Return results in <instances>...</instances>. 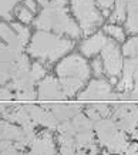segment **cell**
<instances>
[{
  "label": "cell",
  "instance_id": "obj_1",
  "mask_svg": "<svg viewBox=\"0 0 138 155\" xmlns=\"http://www.w3.org/2000/svg\"><path fill=\"white\" fill-rule=\"evenodd\" d=\"M74 40L68 37L58 36L51 31L37 30L30 40L27 51L40 63L51 64L68 56V53L74 48Z\"/></svg>",
  "mask_w": 138,
  "mask_h": 155
},
{
  "label": "cell",
  "instance_id": "obj_2",
  "mask_svg": "<svg viewBox=\"0 0 138 155\" xmlns=\"http://www.w3.org/2000/svg\"><path fill=\"white\" fill-rule=\"evenodd\" d=\"M56 73L64 95L74 97L88 81L91 68L86 57L78 53H71L61 58L56 67Z\"/></svg>",
  "mask_w": 138,
  "mask_h": 155
},
{
  "label": "cell",
  "instance_id": "obj_3",
  "mask_svg": "<svg viewBox=\"0 0 138 155\" xmlns=\"http://www.w3.org/2000/svg\"><path fill=\"white\" fill-rule=\"evenodd\" d=\"M34 26L38 30L51 31L54 34L64 36L71 40L80 38L83 36L81 28L76 21V19L71 17L68 10L61 6L50 5L48 7L41 9L40 14L34 20Z\"/></svg>",
  "mask_w": 138,
  "mask_h": 155
},
{
  "label": "cell",
  "instance_id": "obj_4",
  "mask_svg": "<svg viewBox=\"0 0 138 155\" xmlns=\"http://www.w3.org/2000/svg\"><path fill=\"white\" fill-rule=\"evenodd\" d=\"M71 13L81 28L83 36H91L104 21V16L95 0H70Z\"/></svg>",
  "mask_w": 138,
  "mask_h": 155
},
{
  "label": "cell",
  "instance_id": "obj_5",
  "mask_svg": "<svg viewBox=\"0 0 138 155\" xmlns=\"http://www.w3.org/2000/svg\"><path fill=\"white\" fill-rule=\"evenodd\" d=\"M101 60L104 64L105 74L110 77V80L118 78L124 67V56L118 43L108 40V43L105 44V47L101 51Z\"/></svg>",
  "mask_w": 138,
  "mask_h": 155
},
{
  "label": "cell",
  "instance_id": "obj_6",
  "mask_svg": "<svg viewBox=\"0 0 138 155\" xmlns=\"http://www.w3.org/2000/svg\"><path fill=\"white\" fill-rule=\"evenodd\" d=\"M0 37L3 38L5 46L16 53H23L26 43L30 38V31L27 27L19 26V24H9L0 23Z\"/></svg>",
  "mask_w": 138,
  "mask_h": 155
},
{
  "label": "cell",
  "instance_id": "obj_7",
  "mask_svg": "<svg viewBox=\"0 0 138 155\" xmlns=\"http://www.w3.org/2000/svg\"><path fill=\"white\" fill-rule=\"evenodd\" d=\"M114 118L121 131L134 132L138 130V105L134 104H120L113 108Z\"/></svg>",
  "mask_w": 138,
  "mask_h": 155
},
{
  "label": "cell",
  "instance_id": "obj_8",
  "mask_svg": "<svg viewBox=\"0 0 138 155\" xmlns=\"http://www.w3.org/2000/svg\"><path fill=\"white\" fill-rule=\"evenodd\" d=\"M113 85L105 78H94L86 85V88L78 93V100L81 101H101L113 98Z\"/></svg>",
  "mask_w": 138,
  "mask_h": 155
},
{
  "label": "cell",
  "instance_id": "obj_9",
  "mask_svg": "<svg viewBox=\"0 0 138 155\" xmlns=\"http://www.w3.org/2000/svg\"><path fill=\"white\" fill-rule=\"evenodd\" d=\"M37 98L41 101H60L66 98L57 77L46 75L41 81H38Z\"/></svg>",
  "mask_w": 138,
  "mask_h": 155
},
{
  "label": "cell",
  "instance_id": "obj_10",
  "mask_svg": "<svg viewBox=\"0 0 138 155\" xmlns=\"http://www.w3.org/2000/svg\"><path fill=\"white\" fill-rule=\"evenodd\" d=\"M110 38L105 36L104 31H95L94 34L88 36L84 38L80 44V54L84 56L86 58L88 57H95L97 54H101L103 48L105 47V44L108 43Z\"/></svg>",
  "mask_w": 138,
  "mask_h": 155
},
{
  "label": "cell",
  "instance_id": "obj_11",
  "mask_svg": "<svg viewBox=\"0 0 138 155\" xmlns=\"http://www.w3.org/2000/svg\"><path fill=\"white\" fill-rule=\"evenodd\" d=\"M94 130H95V138H97V141L100 142V145L107 148L110 142L113 141V138L117 135V132L120 131V127L114 118L110 117V118H104L101 121L95 122Z\"/></svg>",
  "mask_w": 138,
  "mask_h": 155
},
{
  "label": "cell",
  "instance_id": "obj_12",
  "mask_svg": "<svg viewBox=\"0 0 138 155\" xmlns=\"http://www.w3.org/2000/svg\"><path fill=\"white\" fill-rule=\"evenodd\" d=\"M30 118L33 120L36 125H41L44 128H57L60 122L57 121V118L54 117V114L51 113V110L44 107H38V105H27Z\"/></svg>",
  "mask_w": 138,
  "mask_h": 155
},
{
  "label": "cell",
  "instance_id": "obj_13",
  "mask_svg": "<svg viewBox=\"0 0 138 155\" xmlns=\"http://www.w3.org/2000/svg\"><path fill=\"white\" fill-rule=\"evenodd\" d=\"M27 155H56V145L51 134L48 131H44L43 134L36 137V140L30 145Z\"/></svg>",
  "mask_w": 138,
  "mask_h": 155
},
{
  "label": "cell",
  "instance_id": "obj_14",
  "mask_svg": "<svg viewBox=\"0 0 138 155\" xmlns=\"http://www.w3.org/2000/svg\"><path fill=\"white\" fill-rule=\"evenodd\" d=\"M51 113L54 114V117L57 118L58 122L70 121L76 117L77 114L81 113L80 105L76 104H61V105H51Z\"/></svg>",
  "mask_w": 138,
  "mask_h": 155
},
{
  "label": "cell",
  "instance_id": "obj_15",
  "mask_svg": "<svg viewBox=\"0 0 138 155\" xmlns=\"http://www.w3.org/2000/svg\"><path fill=\"white\" fill-rule=\"evenodd\" d=\"M125 31L138 36V0H130L127 19H125Z\"/></svg>",
  "mask_w": 138,
  "mask_h": 155
},
{
  "label": "cell",
  "instance_id": "obj_16",
  "mask_svg": "<svg viewBox=\"0 0 138 155\" xmlns=\"http://www.w3.org/2000/svg\"><path fill=\"white\" fill-rule=\"evenodd\" d=\"M128 3L130 0H115L111 16L108 17L111 24H121L125 23L127 19V10H128Z\"/></svg>",
  "mask_w": 138,
  "mask_h": 155
},
{
  "label": "cell",
  "instance_id": "obj_17",
  "mask_svg": "<svg viewBox=\"0 0 138 155\" xmlns=\"http://www.w3.org/2000/svg\"><path fill=\"white\" fill-rule=\"evenodd\" d=\"M130 145V141H128V137H127V132H124L120 130L117 132V135L113 138V141L108 144L107 147V151L110 154H124L127 148Z\"/></svg>",
  "mask_w": 138,
  "mask_h": 155
},
{
  "label": "cell",
  "instance_id": "obj_18",
  "mask_svg": "<svg viewBox=\"0 0 138 155\" xmlns=\"http://www.w3.org/2000/svg\"><path fill=\"white\" fill-rule=\"evenodd\" d=\"M103 31L105 33V36L113 40L115 43H125V38H127V31L125 28L121 26V24H105L103 27Z\"/></svg>",
  "mask_w": 138,
  "mask_h": 155
},
{
  "label": "cell",
  "instance_id": "obj_19",
  "mask_svg": "<svg viewBox=\"0 0 138 155\" xmlns=\"http://www.w3.org/2000/svg\"><path fill=\"white\" fill-rule=\"evenodd\" d=\"M77 132H84V131H94V122L87 117L86 114H77L76 117L71 120Z\"/></svg>",
  "mask_w": 138,
  "mask_h": 155
},
{
  "label": "cell",
  "instance_id": "obj_20",
  "mask_svg": "<svg viewBox=\"0 0 138 155\" xmlns=\"http://www.w3.org/2000/svg\"><path fill=\"white\" fill-rule=\"evenodd\" d=\"M121 51H123V56L127 58H138V36L128 38L123 44Z\"/></svg>",
  "mask_w": 138,
  "mask_h": 155
},
{
  "label": "cell",
  "instance_id": "obj_21",
  "mask_svg": "<svg viewBox=\"0 0 138 155\" xmlns=\"http://www.w3.org/2000/svg\"><path fill=\"white\" fill-rule=\"evenodd\" d=\"M20 0H0V17L5 20H12V13Z\"/></svg>",
  "mask_w": 138,
  "mask_h": 155
},
{
  "label": "cell",
  "instance_id": "obj_22",
  "mask_svg": "<svg viewBox=\"0 0 138 155\" xmlns=\"http://www.w3.org/2000/svg\"><path fill=\"white\" fill-rule=\"evenodd\" d=\"M46 73H47V68H46L44 64L43 63H40V61L33 63L31 67H30V77H31L36 83L43 80L44 77H46Z\"/></svg>",
  "mask_w": 138,
  "mask_h": 155
},
{
  "label": "cell",
  "instance_id": "obj_23",
  "mask_svg": "<svg viewBox=\"0 0 138 155\" xmlns=\"http://www.w3.org/2000/svg\"><path fill=\"white\" fill-rule=\"evenodd\" d=\"M15 98L20 100V101H33L37 98V90L36 88H26V90H19L15 93Z\"/></svg>",
  "mask_w": 138,
  "mask_h": 155
},
{
  "label": "cell",
  "instance_id": "obj_24",
  "mask_svg": "<svg viewBox=\"0 0 138 155\" xmlns=\"http://www.w3.org/2000/svg\"><path fill=\"white\" fill-rule=\"evenodd\" d=\"M95 3L98 6V9L101 10V13L104 16V19L107 17L108 19L111 16V12H113V7H114L115 0H95Z\"/></svg>",
  "mask_w": 138,
  "mask_h": 155
},
{
  "label": "cell",
  "instance_id": "obj_25",
  "mask_svg": "<svg viewBox=\"0 0 138 155\" xmlns=\"http://www.w3.org/2000/svg\"><path fill=\"white\" fill-rule=\"evenodd\" d=\"M33 12L30 9H27L26 6H23V7H19V9H16V16L19 17V20L21 21V23H30L31 20H33Z\"/></svg>",
  "mask_w": 138,
  "mask_h": 155
},
{
  "label": "cell",
  "instance_id": "obj_26",
  "mask_svg": "<svg viewBox=\"0 0 138 155\" xmlns=\"http://www.w3.org/2000/svg\"><path fill=\"white\" fill-rule=\"evenodd\" d=\"M91 68L94 71V75L95 78H103V75L105 74V68H104V64H103V60L100 58H94L93 63H91Z\"/></svg>",
  "mask_w": 138,
  "mask_h": 155
},
{
  "label": "cell",
  "instance_id": "obj_27",
  "mask_svg": "<svg viewBox=\"0 0 138 155\" xmlns=\"http://www.w3.org/2000/svg\"><path fill=\"white\" fill-rule=\"evenodd\" d=\"M12 98H15V93L9 87H0V103L10 101Z\"/></svg>",
  "mask_w": 138,
  "mask_h": 155
},
{
  "label": "cell",
  "instance_id": "obj_28",
  "mask_svg": "<svg viewBox=\"0 0 138 155\" xmlns=\"http://www.w3.org/2000/svg\"><path fill=\"white\" fill-rule=\"evenodd\" d=\"M123 155H138V142H131Z\"/></svg>",
  "mask_w": 138,
  "mask_h": 155
},
{
  "label": "cell",
  "instance_id": "obj_29",
  "mask_svg": "<svg viewBox=\"0 0 138 155\" xmlns=\"http://www.w3.org/2000/svg\"><path fill=\"white\" fill-rule=\"evenodd\" d=\"M131 97L134 98H138V67H137V71H135V77H134V87H133V91L130 93Z\"/></svg>",
  "mask_w": 138,
  "mask_h": 155
},
{
  "label": "cell",
  "instance_id": "obj_30",
  "mask_svg": "<svg viewBox=\"0 0 138 155\" xmlns=\"http://www.w3.org/2000/svg\"><path fill=\"white\" fill-rule=\"evenodd\" d=\"M51 5L54 6H61V7H66L68 5V0H51Z\"/></svg>",
  "mask_w": 138,
  "mask_h": 155
},
{
  "label": "cell",
  "instance_id": "obj_31",
  "mask_svg": "<svg viewBox=\"0 0 138 155\" xmlns=\"http://www.w3.org/2000/svg\"><path fill=\"white\" fill-rule=\"evenodd\" d=\"M36 3H38L44 9V7H48V6L51 5V0H36Z\"/></svg>",
  "mask_w": 138,
  "mask_h": 155
},
{
  "label": "cell",
  "instance_id": "obj_32",
  "mask_svg": "<svg viewBox=\"0 0 138 155\" xmlns=\"http://www.w3.org/2000/svg\"><path fill=\"white\" fill-rule=\"evenodd\" d=\"M88 155H97V152H90Z\"/></svg>",
  "mask_w": 138,
  "mask_h": 155
},
{
  "label": "cell",
  "instance_id": "obj_33",
  "mask_svg": "<svg viewBox=\"0 0 138 155\" xmlns=\"http://www.w3.org/2000/svg\"><path fill=\"white\" fill-rule=\"evenodd\" d=\"M0 117H2V114H0Z\"/></svg>",
  "mask_w": 138,
  "mask_h": 155
}]
</instances>
